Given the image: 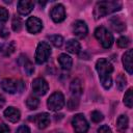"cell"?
<instances>
[{
  "mask_svg": "<svg viewBox=\"0 0 133 133\" xmlns=\"http://www.w3.org/2000/svg\"><path fill=\"white\" fill-rule=\"evenodd\" d=\"M96 70L99 74V78L101 84L105 89H108L112 85V78L111 73L113 72V66L110 61L106 58H100L96 63Z\"/></svg>",
  "mask_w": 133,
  "mask_h": 133,
  "instance_id": "obj_1",
  "label": "cell"
},
{
  "mask_svg": "<svg viewBox=\"0 0 133 133\" xmlns=\"http://www.w3.org/2000/svg\"><path fill=\"white\" fill-rule=\"evenodd\" d=\"M121 8H122V2L119 1H100L95 6L94 17L96 20H98L109 14L117 11Z\"/></svg>",
  "mask_w": 133,
  "mask_h": 133,
  "instance_id": "obj_2",
  "label": "cell"
},
{
  "mask_svg": "<svg viewBox=\"0 0 133 133\" xmlns=\"http://www.w3.org/2000/svg\"><path fill=\"white\" fill-rule=\"evenodd\" d=\"M95 36L103 48H110L113 44V36L104 26H100L95 30Z\"/></svg>",
  "mask_w": 133,
  "mask_h": 133,
  "instance_id": "obj_3",
  "label": "cell"
},
{
  "mask_svg": "<svg viewBox=\"0 0 133 133\" xmlns=\"http://www.w3.org/2000/svg\"><path fill=\"white\" fill-rule=\"evenodd\" d=\"M1 87L4 91L8 92V94H15L17 91L21 92L25 85L21 80H14L10 78H5L1 81Z\"/></svg>",
  "mask_w": 133,
  "mask_h": 133,
  "instance_id": "obj_4",
  "label": "cell"
},
{
  "mask_svg": "<svg viewBox=\"0 0 133 133\" xmlns=\"http://www.w3.org/2000/svg\"><path fill=\"white\" fill-rule=\"evenodd\" d=\"M51 55V48L50 45L46 42H41L37 45L36 52H35V61L39 64L46 62Z\"/></svg>",
  "mask_w": 133,
  "mask_h": 133,
  "instance_id": "obj_5",
  "label": "cell"
},
{
  "mask_svg": "<svg viewBox=\"0 0 133 133\" xmlns=\"http://www.w3.org/2000/svg\"><path fill=\"white\" fill-rule=\"evenodd\" d=\"M48 108L52 111H58L64 106V97L60 91H55L53 92L48 101H47Z\"/></svg>",
  "mask_w": 133,
  "mask_h": 133,
  "instance_id": "obj_6",
  "label": "cell"
},
{
  "mask_svg": "<svg viewBox=\"0 0 133 133\" xmlns=\"http://www.w3.org/2000/svg\"><path fill=\"white\" fill-rule=\"evenodd\" d=\"M72 125L76 133H86L88 130V123L83 114H76L72 119Z\"/></svg>",
  "mask_w": 133,
  "mask_h": 133,
  "instance_id": "obj_7",
  "label": "cell"
},
{
  "mask_svg": "<svg viewBox=\"0 0 133 133\" xmlns=\"http://www.w3.org/2000/svg\"><path fill=\"white\" fill-rule=\"evenodd\" d=\"M32 90L35 95L37 96H44L47 91H48V88H49V85L47 83V81L44 79V78H35L33 81H32Z\"/></svg>",
  "mask_w": 133,
  "mask_h": 133,
  "instance_id": "obj_8",
  "label": "cell"
},
{
  "mask_svg": "<svg viewBox=\"0 0 133 133\" xmlns=\"http://www.w3.org/2000/svg\"><path fill=\"white\" fill-rule=\"evenodd\" d=\"M50 16L55 23L62 22L65 19V10H64L63 5L62 4H56L55 6H53L51 11H50Z\"/></svg>",
  "mask_w": 133,
  "mask_h": 133,
  "instance_id": "obj_9",
  "label": "cell"
},
{
  "mask_svg": "<svg viewBox=\"0 0 133 133\" xmlns=\"http://www.w3.org/2000/svg\"><path fill=\"white\" fill-rule=\"evenodd\" d=\"M26 27H27V30L30 33H37V32H39L42 30L43 23L38 18L30 17L26 22Z\"/></svg>",
  "mask_w": 133,
  "mask_h": 133,
  "instance_id": "obj_10",
  "label": "cell"
},
{
  "mask_svg": "<svg viewBox=\"0 0 133 133\" xmlns=\"http://www.w3.org/2000/svg\"><path fill=\"white\" fill-rule=\"evenodd\" d=\"M73 32L76 36L83 38L86 36L88 29H87V25L85 24V22L83 21H76L73 25Z\"/></svg>",
  "mask_w": 133,
  "mask_h": 133,
  "instance_id": "obj_11",
  "label": "cell"
},
{
  "mask_svg": "<svg viewBox=\"0 0 133 133\" xmlns=\"http://www.w3.org/2000/svg\"><path fill=\"white\" fill-rule=\"evenodd\" d=\"M32 121H33L34 124L37 126V128H39V129H45V128H47V127L49 126V124H50V115H49L48 113H46V112L38 113V114H36V115L33 117Z\"/></svg>",
  "mask_w": 133,
  "mask_h": 133,
  "instance_id": "obj_12",
  "label": "cell"
},
{
  "mask_svg": "<svg viewBox=\"0 0 133 133\" xmlns=\"http://www.w3.org/2000/svg\"><path fill=\"white\" fill-rule=\"evenodd\" d=\"M34 7V3L29 0H21L18 2V12L22 16H26L31 12Z\"/></svg>",
  "mask_w": 133,
  "mask_h": 133,
  "instance_id": "obj_13",
  "label": "cell"
},
{
  "mask_svg": "<svg viewBox=\"0 0 133 133\" xmlns=\"http://www.w3.org/2000/svg\"><path fill=\"white\" fill-rule=\"evenodd\" d=\"M4 116L11 123H17L20 117H21V113L19 111V109L15 108V107H8L4 110Z\"/></svg>",
  "mask_w": 133,
  "mask_h": 133,
  "instance_id": "obj_14",
  "label": "cell"
},
{
  "mask_svg": "<svg viewBox=\"0 0 133 133\" xmlns=\"http://www.w3.org/2000/svg\"><path fill=\"white\" fill-rule=\"evenodd\" d=\"M132 54H133V50H128L127 52H125V54L123 55V63H124V68L126 69V71L131 75L133 73V66H132Z\"/></svg>",
  "mask_w": 133,
  "mask_h": 133,
  "instance_id": "obj_15",
  "label": "cell"
},
{
  "mask_svg": "<svg viewBox=\"0 0 133 133\" xmlns=\"http://www.w3.org/2000/svg\"><path fill=\"white\" fill-rule=\"evenodd\" d=\"M128 125H129V119H128L127 115L122 114L117 117V119H116V130L119 133H125L126 130L128 129Z\"/></svg>",
  "mask_w": 133,
  "mask_h": 133,
  "instance_id": "obj_16",
  "label": "cell"
},
{
  "mask_svg": "<svg viewBox=\"0 0 133 133\" xmlns=\"http://www.w3.org/2000/svg\"><path fill=\"white\" fill-rule=\"evenodd\" d=\"M58 62L60 64V66L63 69V70H70L71 66H72V63H73V60L71 58V56H69L68 54L65 53H62L58 56Z\"/></svg>",
  "mask_w": 133,
  "mask_h": 133,
  "instance_id": "obj_17",
  "label": "cell"
},
{
  "mask_svg": "<svg viewBox=\"0 0 133 133\" xmlns=\"http://www.w3.org/2000/svg\"><path fill=\"white\" fill-rule=\"evenodd\" d=\"M70 88H71V91H72V95L75 96V97H78L82 94L83 91V88H82V84H81V81L79 79H74L72 82H71V85H70Z\"/></svg>",
  "mask_w": 133,
  "mask_h": 133,
  "instance_id": "obj_18",
  "label": "cell"
},
{
  "mask_svg": "<svg viewBox=\"0 0 133 133\" xmlns=\"http://www.w3.org/2000/svg\"><path fill=\"white\" fill-rule=\"evenodd\" d=\"M65 49H66L70 53H72V54H78V53L80 52L81 47H80L79 42H77L76 39H69V41L66 42Z\"/></svg>",
  "mask_w": 133,
  "mask_h": 133,
  "instance_id": "obj_19",
  "label": "cell"
},
{
  "mask_svg": "<svg viewBox=\"0 0 133 133\" xmlns=\"http://www.w3.org/2000/svg\"><path fill=\"white\" fill-rule=\"evenodd\" d=\"M110 24H111V27H112L115 31H117V32H122V31L126 28L125 23L122 22L118 18H113V19H111V20H110Z\"/></svg>",
  "mask_w": 133,
  "mask_h": 133,
  "instance_id": "obj_20",
  "label": "cell"
},
{
  "mask_svg": "<svg viewBox=\"0 0 133 133\" xmlns=\"http://www.w3.org/2000/svg\"><path fill=\"white\" fill-rule=\"evenodd\" d=\"M49 41L51 42V44L57 48H59L61 45H62V42H63V38L61 35H58V34H54V35H49L48 36Z\"/></svg>",
  "mask_w": 133,
  "mask_h": 133,
  "instance_id": "obj_21",
  "label": "cell"
},
{
  "mask_svg": "<svg viewBox=\"0 0 133 133\" xmlns=\"http://www.w3.org/2000/svg\"><path fill=\"white\" fill-rule=\"evenodd\" d=\"M124 104L128 107V108H131L132 105H133V96H132V88H129L125 96H124Z\"/></svg>",
  "mask_w": 133,
  "mask_h": 133,
  "instance_id": "obj_22",
  "label": "cell"
},
{
  "mask_svg": "<svg viewBox=\"0 0 133 133\" xmlns=\"http://www.w3.org/2000/svg\"><path fill=\"white\" fill-rule=\"evenodd\" d=\"M38 104H39V101L37 98L35 97H29L27 100H26V105L27 107L30 109V110H34L38 107Z\"/></svg>",
  "mask_w": 133,
  "mask_h": 133,
  "instance_id": "obj_23",
  "label": "cell"
},
{
  "mask_svg": "<svg viewBox=\"0 0 133 133\" xmlns=\"http://www.w3.org/2000/svg\"><path fill=\"white\" fill-rule=\"evenodd\" d=\"M23 59H24V63H23V66H24V70H25V72L27 73V75L28 76H30L33 72H34V68H33V64L27 59V57L25 56H23Z\"/></svg>",
  "mask_w": 133,
  "mask_h": 133,
  "instance_id": "obj_24",
  "label": "cell"
},
{
  "mask_svg": "<svg viewBox=\"0 0 133 133\" xmlns=\"http://www.w3.org/2000/svg\"><path fill=\"white\" fill-rule=\"evenodd\" d=\"M11 27H12V30L14 31H20L22 29V21L19 17L15 16L12 18V22H11Z\"/></svg>",
  "mask_w": 133,
  "mask_h": 133,
  "instance_id": "obj_25",
  "label": "cell"
},
{
  "mask_svg": "<svg viewBox=\"0 0 133 133\" xmlns=\"http://www.w3.org/2000/svg\"><path fill=\"white\" fill-rule=\"evenodd\" d=\"M126 84H127V79L125 78V76L123 74H119L117 76V78H116V86H117V88L119 90H123L125 88Z\"/></svg>",
  "mask_w": 133,
  "mask_h": 133,
  "instance_id": "obj_26",
  "label": "cell"
},
{
  "mask_svg": "<svg viewBox=\"0 0 133 133\" xmlns=\"http://www.w3.org/2000/svg\"><path fill=\"white\" fill-rule=\"evenodd\" d=\"M116 43H117V46L119 48H127L129 46V44H130V41H129V38L127 36H121L117 39Z\"/></svg>",
  "mask_w": 133,
  "mask_h": 133,
  "instance_id": "obj_27",
  "label": "cell"
},
{
  "mask_svg": "<svg viewBox=\"0 0 133 133\" xmlns=\"http://www.w3.org/2000/svg\"><path fill=\"white\" fill-rule=\"evenodd\" d=\"M8 17H9V14L7 11L6 8H4L3 6H0V22L4 23L8 20Z\"/></svg>",
  "mask_w": 133,
  "mask_h": 133,
  "instance_id": "obj_28",
  "label": "cell"
},
{
  "mask_svg": "<svg viewBox=\"0 0 133 133\" xmlns=\"http://www.w3.org/2000/svg\"><path fill=\"white\" fill-rule=\"evenodd\" d=\"M103 118H104V116H103V114L100 111H92L91 112V119H92V122L100 123L101 121H103Z\"/></svg>",
  "mask_w": 133,
  "mask_h": 133,
  "instance_id": "obj_29",
  "label": "cell"
},
{
  "mask_svg": "<svg viewBox=\"0 0 133 133\" xmlns=\"http://www.w3.org/2000/svg\"><path fill=\"white\" fill-rule=\"evenodd\" d=\"M78 100L77 99H74V98H71L69 101H68V107L70 110H73V109H76L78 107Z\"/></svg>",
  "mask_w": 133,
  "mask_h": 133,
  "instance_id": "obj_30",
  "label": "cell"
},
{
  "mask_svg": "<svg viewBox=\"0 0 133 133\" xmlns=\"http://www.w3.org/2000/svg\"><path fill=\"white\" fill-rule=\"evenodd\" d=\"M15 51V44L14 43H9L5 48H4V55H10L11 53H14Z\"/></svg>",
  "mask_w": 133,
  "mask_h": 133,
  "instance_id": "obj_31",
  "label": "cell"
},
{
  "mask_svg": "<svg viewBox=\"0 0 133 133\" xmlns=\"http://www.w3.org/2000/svg\"><path fill=\"white\" fill-rule=\"evenodd\" d=\"M9 35L8 30L5 28V26L3 24H0V36L1 37H7Z\"/></svg>",
  "mask_w": 133,
  "mask_h": 133,
  "instance_id": "obj_32",
  "label": "cell"
},
{
  "mask_svg": "<svg viewBox=\"0 0 133 133\" xmlns=\"http://www.w3.org/2000/svg\"><path fill=\"white\" fill-rule=\"evenodd\" d=\"M98 133H112V131L108 126L103 125L98 129Z\"/></svg>",
  "mask_w": 133,
  "mask_h": 133,
  "instance_id": "obj_33",
  "label": "cell"
},
{
  "mask_svg": "<svg viewBox=\"0 0 133 133\" xmlns=\"http://www.w3.org/2000/svg\"><path fill=\"white\" fill-rule=\"evenodd\" d=\"M17 133H30V129H29L28 126L22 125V126H20V127L18 128Z\"/></svg>",
  "mask_w": 133,
  "mask_h": 133,
  "instance_id": "obj_34",
  "label": "cell"
},
{
  "mask_svg": "<svg viewBox=\"0 0 133 133\" xmlns=\"http://www.w3.org/2000/svg\"><path fill=\"white\" fill-rule=\"evenodd\" d=\"M9 132H10V130L6 124H4V123L0 124V133H9Z\"/></svg>",
  "mask_w": 133,
  "mask_h": 133,
  "instance_id": "obj_35",
  "label": "cell"
},
{
  "mask_svg": "<svg viewBox=\"0 0 133 133\" xmlns=\"http://www.w3.org/2000/svg\"><path fill=\"white\" fill-rule=\"evenodd\" d=\"M1 48H2V46H1V45H0V50H1Z\"/></svg>",
  "mask_w": 133,
  "mask_h": 133,
  "instance_id": "obj_36",
  "label": "cell"
}]
</instances>
